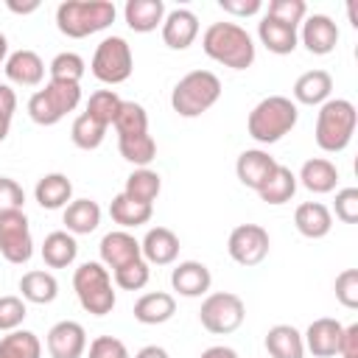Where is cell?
<instances>
[{"mask_svg": "<svg viewBox=\"0 0 358 358\" xmlns=\"http://www.w3.org/2000/svg\"><path fill=\"white\" fill-rule=\"evenodd\" d=\"M201 50L229 70H246L255 64V42L249 31L238 22L207 25V31L201 34Z\"/></svg>", "mask_w": 358, "mask_h": 358, "instance_id": "6da1fadb", "label": "cell"}, {"mask_svg": "<svg viewBox=\"0 0 358 358\" xmlns=\"http://www.w3.org/2000/svg\"><path fill=\"white\" fill-rule=\"evenodd\" d=\"M299 120V109L291 98L285 95H268L263 101H257L246 117V131L255 143L260 145H271L280 143Z\"/></svg>", "mask_w": 358, "mask_h": 358, "instance_id": "7a4b0ae2", "label": "cell"}, {"mask_svg": "<svg viewBox=\"0 0 358 358\" xmlns=\"http://www.w3.org/2000/svg\"><path fill=\"white\" fill-rule=\"evenodd\" d=\"M115 3L109 0H64L56 8V28L70 39H84L115 22Z\"/></svg>", "mask_w": 358, "mask_h": 358, "instance_id": "3957f363", "label": "cell"}, {"mask_svg": "<svg viewBox=\"0 0 358 358\" xmlns=\"http://www.w3.org/2000/svg\"><path fill=\"white\" fill-rule=\"evenodd\" d=\"M355 123H358V112L352 101L327 98L316 112V131H313L316 145L327 154L344 151L355 134Z\"/></svg>", "mask_w": 358, "mask_h": 358, "instance_id": "277c9868", "label": "cell"}, {"mask_svg": "<svg viewBox=\"0 0 358 358\" xmlns=\"http://www.w3.org/2000/svg\"><path fill=\"white\" fill-rule=\"evenodd\" d=\"M221 98V78L210 70H190L171 90V109L179 117H199Z\"/></svg>", "mask_w": 358, "mask_h": 358, "instance_id": "5b68a950", "label": "cell"}, {"mask_svg": "<svg viewBox=\"0 0 358 358\" xmlns=\"http://www.w3.org/2000/svg\"><path fill=\"white\" fill-rule=\"evenodd\" d=\"M73 288L78 296V305L92 313V316H106L112 313L117 296L112 288V274L101 260H87L76 268L73 274Z\"/></svg>", "mask_w": 358, "mask_h": 358, "instance_id": "8992f818", "label": "cell"}, {"mask_svg": "<svg viewBox=\"0 0 358 358\" xmlns=\"http://www.w3.org/2000/svg\"><path fill=\"white\" fill-rule=\"evenodd\" d=\"M78 103H81V84L48 81L45 90H36L28 98V115L36 126H56Z\"/></svg>", "mask_w": 358, "mask_h": 358, "instance_id": "52a82bcc", "label": "cell"}, {"mask_svg": "<svg viewBox=\"0 0 358 358\" xmlns=\"http://www.w3.org/2000/svg\"><path fill=\"white\" fill-rule=\"evenodd\" d=\"M90 70L92 76L101 81V84H123L131 70H134V53H131V45L123 39V36H106L98 42L95 53H92V62H90Z\"/></svg>", "mask_w": 358, "mask_h": 358, "instance_id": "ba28073f", "label": "cell"}, {"mask_svg": "<svg viewBox=\"0 0 358 358\" xmlns=\"http://www.w3.org/2000/svg\"><path fill=\"white\" fill-rule=\"evenodd\" d=\"M246 319V305L238 294L232 291H215V294H207L204 302H201V310H199V322L207 333L213 336H227V333H235Z\"/></svg>", "mask_w": 358, "mask_h": 358, "instance_id": "9c48e42d", "label": "cell"}, {"mask_svg": "<svg viewBox=\"0 0 358 358\" xmlns=\"http://www.w3.org/2000/svg\"><path fill=\"white\" fill-rule=\"evenodd\" d=\"M0 255L14 266H22L31 260L34 238H31L25 210H14V213L0 215Z\"/></svg>", "mask_w": 358, "mask_h": 358, "instance_id": "30bf717a", "label": "cell"}, {"mask_svg": "<svg viewBox=\"0 0 358 358\" xmlns=\"http://www.w3.org/2000/svg\"><path fill=\"white\" fill-rule=\"evenodd\" d=\"M268 249H271V238L260 224H238L227 241L229 257L246 268L260 266L268 257Z\"/></svg>", "mask_w": 358, "mask_h": 358, "instance_id": "8fae6325", "label": "cell"}, {"mask_svg": "<svg viewBox=\"0 0 358 358\" xmlns=\"http://www.w3.org/2000/svg\"><path fill=\"white\" fill-rule=\"evenodd\" d=\"M296 34H299V42L305 45V50L313 53V56L333 53L336 45H338V36H341L338 34V25L327 14H310V17H305Z\"/></svg>", "mask_w": 358, "mask_h": 358, "instance_id": "7c38bea8", "label": "cell"}, {"mask_svg": "<svg viewBox=\"0 0 358 358\" xmlns=\"http://www.w3.org/2000/svg\"><path fill=\"white\" fill-rule=\"evenodd\" d=\"M45 344L50 358H81L87 350V330L73 319H62L48 330Z\"/></svg>", "mask_w": 358, "mask_h": 358, "instance_id": "4fadbf2b", "label": "cell"}, {"mask_svg": "<svg viewBox=\"0 0 358 358\" xmlns=\"http://www.w3.org/2000/svg\"><path fill=\"white\" fill-rule=\"evenodd\" d=\"M159 28H162V42L171 50H187L199 36V17L190 8H173L165 11Z\"/></svg>", "mask_w": 358, "mask_h": 358, "instance_id": "5bb4252c", "label": "cell"}, {"mask_svg": "<svg viewBox=\"0 0 358 358\" xmlns=\"http://www.w3.org/2000/svg\"><path fill=\"white\" fill-rule=\"evenodd\" d=\"M98 252H101V263H103L106 268H112V271L120 268V266H126V263H131V260H140V257H143L140 241H137L131 232H126V229H112V232H106V235L101 238Z\"/></svg>", "mask_w": 358, "mask_h": 358, "instance_id": "9a60e30c", "label": "cell"}, {"mask_svg": "<svg viewBox=\"0 0 358 358\" xmlns=\"http://www.w3.org/2000/svg\"><path fill=\"white\" fill-rule=\"evenodd\" d=\"M210 285H213V274L201 260H182L171 271V288L179 296H187V299L204 296Z\"/></svg>", "mask_w": 358, "mask_h": 358, "instance_id": "2e32d148", "label": "cell"}, {"mask_svg": "<svg viewBox=\"0 0 358 358\" xmlns=\"http://www.w3.org/2000/svg\"><path fill=\"white\" fill-rule=\"evenodd\" d=\"M341 330H344V324H341L338 319H330V316L313 319V322L308 324V330L302 333L305 350L313 352L316 358H333V355H338Z\"/></svg>", "mask_w": 358, "mask_h": 358, "instance_id": "e0dca14e", "label": "cell"}, {"mask_svg": "<svg viewBox=\"0 0 358 358\" xmlns=\"http://www.w3.org/2000/svg\"><path fill=\"white\" fill-rule=\"evenodd\" d=\"M277 165L280 162L268 151H263V148H246L235 159V173H238V179H241L243 187H252L257 193Z\"/></svg>", "mask_w": 358, "mask_h": 358, "instance_id": "ac0fdd59", "label": "cell"}, {"mask_svg": "<svg viewBox=\"0 0 358 358\" xmlns=\"http://www.w3.org/2000/svg\"><path fill=\"white\" fill-rule=\"evenodd\" d=\"M6 78L11 84H20V87H39L42 78H45V62L36 50H28V48H20L14 53H8L6 64Z\"/></svg>", "mask_w": 358, "mask_h": 358, "instance_id": "d6986e66", "label": "cell"}, {"mask_svg": "<svg viewBox=\"0 0 358 358\" xmlns=\"http://www.w3.org/2000/svg\"><path fill=\"white\" fill-rule=\"evenodd\" d=\"M140 249H143V260L148 266H171L176 257H179V238L173 229L168 227H151L143 241H140Z\"/></svg>", "mask_w": 358, "mask_h": 358, "instance_id": "ffe728a7", "label": "cell"}, {"mask_svg": "<svg viewBox=\"0 0 358 358\" xmlns=\"http://www.w3.org/2000/svg\"><path fill=\"white\" fill-rule=\"evenodd\" d=\"M296 31H299V28L285 25V22L268 17V14H263V20L257 22V39H260V45H266V50L274 53V56H288V53L296 50V45H299V34H296Z\"/></svg>", "mask_w": 358, "mask_h": 358, "instance_id": "44dd1931", "label": "cell"}, {"mask_svg": "<svg viewBox=\"0 0 358 358\" xmlns=\"http://www.w3.org/2000/svg\"><path fill=\"white\" fill-rule=\"evenodd\" d=\"M296 185H302L305 190H310V193H316V196L333 193L336 185H338V168H336L330 159H324V157L305 159L302 168H299Z\"/></svg>", "mask_w": 358, "mask_h": 358, "instance_id": "7402d4cb", "label": "cell"}, {"mask_svg": "<svg viewBox=\"0 0 358 358\" xmlns=\"http://www.w3.org/2000/svg\"><path fill=\"white\" fill-rule=\"evenodd\" d=\"M34 199L42 210H64L73 201V182L59 171L45 173L34 187Z\"/></svg>", "mask_w": 358, "mask_h": 358, "instance_id": "603a6c76", "label": "cell"}, {"mask_svg": "<svg viewBox=\"0 0 358 358\" xmlns=\"http://www.w3.org/2000/svg\"><path fill=\"white\" fill-rule=\"evenodd\" d=\"M123 20L134 34H151L165 20V3L162 0H126Z\"/></svg>", "mask_w": 358, "mask_h": 358, "instance_id": "cb8c5ba5", "label": "cell"}, {"mask_svg": "<svg viewBox=\"0 0 358 358\" xmlns=\"http://www.w3.org/2000/svg\"><path fill=\"white\" fill-rule=\"evenodd\" d=\"M294 103L322 106L333 92V76L327 70H308L294 81Z\"/></svg>", "mask_w": 358, "mask_h": 358, "instance_id": "d4e9b609", "label": "cell"}, {"mask_svg": "<svg viewBox=\"0 0 358 358\" xmlns=\"http://www.w3.org/2000/svg\"><path fill=\"white\" fill-rule=\"evenodd\" d=\"M294 224L299 229V235L310 238V241H319L324 235H330L333 229V213L322 204V201H302L294 213Z\"/></svg>", "mask_w": 358, "mask_h": 358, "instance_id": "484cf974", "label": "cell"}, {"mask_svg": "<svg viewBox=\"0 0 358 358\" xmlns=\"http://www.w3.org/2000/svg\"><path fill=\"white\" fill-rule=\"evenodd\" d=\"M176 313V299L168 291H148L134 302V319L140 324H165Z\"/></svg>", "mask_w": 358, "mask_h": 358, "instance_id": "4316f807", "label": "cell"}, {"mask_svg": "<svg viewBox=\"0 0 358 358\" xmlns=\"http://www.w3.org/2000/svg\"><path fill=\"white\" fill-rule=\"evenodd\" d=\"M62 224L70 235H90L98 229L101 224V207L92 199H73L64 213H62Z\"/></svg>", "mask_w": 358, "mask_h": 358, "instance_id": "83f0119b", "label": "cell"}, {"mask_svg": "<svg viewBox=\"0 0 358 358\" xmlns=\"http://www.w3.org/2000/svg\"><path fill=\"white\" fill-rule=\"evenodd\" d=\"M78 257V243L76 235H70L67 229H56L50 235H45L42 241V260L50 268H67L73 266Z\"/></svg>", "mask_w": 358, "mask_h": 358, "instance_id": "f1b7e54d", "label": "cell"}, {"mask_svg": "<svg viewBox=\"0 0 358 358\" xmlns=\"http://www.w3.org/2000/svg\"><path fill=\"white\" fill-rule=\"evenodd\" d=\"M266 350L271 358H305L302 333L294 324H274L266 333Z\"/></svg>", "mask_w": 358, "mask_h": 358, "instance_id": "f546056e", "label": "cell"}, {"mask_svg": "<svg viewBox=\"0 0 358 358\" xmlns=\"http://www.w3.org/2000/svg\"><path fill=\"white\" fill-rule=\"evenodd\" d=\"M109 215L120 229H134V227H143V224L151 221L154 204H143V201L129 199L126 193H117L109 204Z\"/></svg>", "mask_w": 358, "mask_h": 358, "instance_id": "4dcf8cb0", "label": "cell"}, {"mask_svg": "<svg viewBox=\"0 0 358 358\" xmlns=\"http://www.w3.org/2000/svg\"><path fill=\"white\" fill-rule=\"evenodd\" d=\"M20 291H22V299L25 302H34V305H50L56 296H59V282L50 271H42V268H34V271H25L20 277Z\"/></svg>", "mask_w": 358, "mask_h": 358, "instance_id": "1f68e13d", "label": "cell"}, {"mask_svg": "<svg viewBox=\"0 0 358 358\" xmlns=\"http://www.w3.org/2000/svg\"><path fill=\"white\" fill-rule=\"evenodd\" d=\"M294 193H296V173H294L291 168H285V165H277V168L271 171V176L263 182V187L257 190V196H260L266 204H274V207L291 201Z\"/></svg>", "mask_w": 358, "mask_h": 358, "instance_id": "d6a6232c", "label": "cell"}, {"mask_svg": "<svg viewBox=\"0 0 358 358\" xmlns=\"http://www.w3.org/2000/svg\"><path fill=\"white\" fill-rule=\"evenodd\" d=\"M159 190H162V176L157 171H151V168H134L126 176V187H123V193L129 199L143 201V204H154Z\"/></svg>", "mask_w": 358, "mask_h": 358, "instance_id": "836d02e7", "label": "cell"}, {"mask_svg": "<svg viewBox=\"0 0 358 358\" xmlns=\"http://www.w3.org/2000/svg\"><path fill=\"white\" fill-rule=\"evenodd\" d=\"M117 151L134 168H148L157 157V143L148 131L145 134H126V137H117Z\"/></svg>", "mask_w": 358, "mask_h": 358, "instance_id": "e575fe53", "label": "cell"}, {"mask_svg": "<svg viewBox=\"0 0 358 358\" xmlns=\"http://www.w3.org/2000/svg\"><path fill=\"white\" fill-rule=\"evenodd\" d=\"M0 358H42V341L31 330H11L0 338Z\"/></svg>", "mask_w": 358, "mask_h": 358, "instance_id": "d590c367", "label": "cell"}, {"mask_svg": "<svg viewBox=\"0 0 358 358\" xmlns=\"http://www.w3.org/2000/svg\"><path fill=\"white\" fill-rule=\"evenodd\" d=\"M48 73H50V81H70V84H81L84 73H87V62L73 53V50H62L50 59L48 64Z\"/></svg>", "mask_w": 358, "mask_h": 358, "instance_id": "8d00e7d4", "label": "cell"}, {"mask_svg": "<svg viewBox=\"0 0 358 358\" xmlns=\"http://www.w3.org/2000/svg\"><path fill=\"white\" fill-rule=\"evenodd\" d=\"M70 137H73V143H76L81 151H95V148L103 143V137H106V126L98 123L95 117H90L87 112H81V115L73 120V126H70Z\"/></svg>", "mask_w": 358, "mask_h": 358, "instance_id": "74e56055", "label": "cell"}, {"mask_svg": "<svg viewBox=\"0 0 358 358\" xmlns=\"http://www.w3.org/2000/svg\"><path fill=\"white\" fill-rule=\"evenodd\" d=\"M115 131L117 137H126V134H145L148 131V112L145 106L134 103V101H123L117 115H115Z\"/></svg>", "mask_w": 358, "mask_h": 358, "instance_id": "f35d334b", "label": "cell"}, {"mask_svg": "<svg viewBox=\"0 0 358 358\" xmlns=\"http://www.w3.org/2000/svg\"><path fill=\"white\" fill-rule=\"evenodd\" d=\"M120 103H123V98H120L115 90H98V92H92V95H90V101H87V109H84V112L109 129V126L115 123V115H117Z\"/></svg>", "mask_w": 358, "mask_h": 358, "instance_id": "ab89813d", "label": "cell"}, {"mask_svg": "<svg viewBox=\"0 0 358 358\" xmlns=\"http://www.w3.org/2000/svg\"><path fill=\"white\" fill-rule=\"evenodd\" d=\"M112 277H115V285H117V288H123V291H140V288H145L148 280H151V266L140 257V260H131V263L115 268Z\"/></svg>", "mask_w": 358, "mask_h": 358, "instance_id": "60d3db41", "label": "cell"}, {"mask_svg": "<svg viewBox=\"0 0 358 358\" xmlns=\"http://www.w3.org/2000/svg\"><path fill=\"white\" fill-rule=\"evenodd\" d=\"M25 316H28V308H25V299L22 296H14V294L0 296V333L20 330V324L25 322Z\"/></svg>", "mask_w": 358, "mask_h": 358, "instance_id": "b9f144b4", "label": "cell"}, {"mask_svg": "<svg viewBox=\"0 0 358 358\" xmlns=\"http://www.w3.org/2000/svg\"><path fill=\"white\" fill-rule=\"evenodd\" d=\"M266 14L280 20V22H285V25L299 28L302 20L308 17V6H305V0H271Z\"/></svg>", "mask_w": 358, "mask_h": 358, "instance_id": "7bdbcfd3", "label": "cell"}, {"mask_svg": "<svg viewBox=\"0 0 358 358\" xmlns=\"http://www.w3.org/2000/svg\"><path fill=\"white\" fill-rule=\"evenodd\" d=\"M333 291H336V299H338L344 308L355 310V308H358V268H344V271L336 277Z\"/></svg>", "mask_w": 358, "mask_h": 358, "instance_id": "ee69618b", "label": "cell"}, {"mask_svg": "<svg viewBox=\"0 0 358 358\" xmlns=\"http://www.w3.org/2000/svg\"><path fill=\"white\" fill-rule=\"evenodd\" d=\"M336 218L341 224H355L358 221V187H341L336 190Z\"/></svg>", "mask_w": 358, "mask_h": 358, "instance_id": "f6af8a7d", "label": "cell"}, {"mask_svg": "<svg viewBox=\"0 0 358 358\" xmlns=\"http://www.w3.org/2000/svg\"><path fill=\"white\" fill-rule=\"evenodd\" d=\"M25 204V190L20 182L8 179V176H0V215L3 213H14V210H22Z\"/></svg>", "mask_w": 358, "mask_h": 358, "instance_id": "bcb514c9", "label": "cell"}, {"mask_svg": "<svg viewBox=\"0 0 358 358\" xmlns=\"http://www.w3.org/2000/svg\"><path fill=\"white\" fill-rule=\"evenodd\" d=\"M90 358H131L129 347L115 336H98L90 344Z\"/></svg>", "mask_w": 358, "mask_h": 358, "instance_id": "7dc6e473", "label": "cell"}, {"mask_svg": "<svg viewBox=\"0 0 358 358\" xmlns=\"http://www.w3.org/2000/svg\"><path fill=\"white\" fill-rule=\"evenodd\" d=\"M218 6L224 14H232V17H255L263 8L260 0H218Z\"/></svg>", "mask_w": 358, "mask_h": 358, "instance_id": "c3c4849f", "label": "cell"}, {"mask_svg": "<svg viewBox=\"0 0 358 358\" xmlns=\"http://www.w3.org/2000/svg\"><path fill=\"white\" fill-rule=\"evenodd\" d=\"M338 355H341V358H358V322H352V324H347V327L341 330Z\"/></svg>", "mask_w": 358, "mask_h": 358, "instance_id": "681fc988", "label": "cell"}, {"mask_svg": "<svg viewBox=\"0 0 358 358\" xmlns=\"http://www.w3.org/2000/svg\"><path fill=\"white\" fill-rule=\"evenodd\" d=\"M14 112H17V92L8 84H0V115L14 117Z\"/></svg>", "mask_w": 358, "mask_h": 358, "instance_id": "f907efd6", "label": "cell"}, {"mask_svg": "<svg viewBox=\"0 0 358 358\" xmlns=\"http://www.w3.org/2000/svg\"><path fill=\"white\" fill-rule=\"evenodd\" d=\"M199 358H241L232 347H224V344H215V347H207Z\"/></svg>", "mask_w": 358, "mask_h": 358, "instance_id": "816d5d0a", "label": "cell"}, {"mask_svg": "<svg viewBox=\"0 0 358 358\" xmlns=\"http://www.w3.org/2000/svg\"><path fill=\"white\" fill-rule=\"evenodd\" d=\"M6 6H8V11H14V14H34V11L39 8V0H28V3H20V0H6Z\"/></svg>", "mask_w": 358, "mask_h": 358, "instance_id": "f5cc1de1", "label": "cell"}, {"mask_svg": "<svg viewBox=\"0 0 358 358\" xmlns=\"http://www.w3.org/2000/svg\"><path fill=\"white\" fill-rule=\"evenodd\" d=\"M134 358H171V355H168V350H165V347H159V344H148V347L137 350V355H134Z\"/></svg>", "mask_w": 358, "mask_h": 358, "instance_id": "db71d44e", "label": "cell"}, {"mask_svg": "<svg viewBox=\"0 0 358 358\" xmlns=\"http://www.w3.org/2000/svg\"><path fill=\"white\" fill-rule=\"evenodd\" d=\"M8 131H11V117H3L0 115V143L8 137Z\"/></svg>", "mask_w": 358, "mask_h": 358, "instance_id": "11a10c76", "label": "cell"}, {"mask_svg": "<svg viewBox=\"0 0 358 358\" xmlns=\"http://www.w3.org/2000/svg\"><path fill=\"white\" fill-rule=\"evenodd\" d=\"M6 59H8V39L6 34H0V64H6Z\"/></svg>", "mask_w": 358, "mask_h": 358, "instance_id": "9f6ffc18", "label": "cell"}]
</instances>
